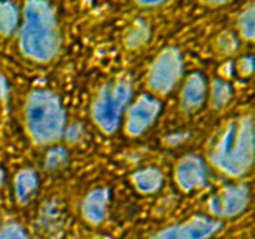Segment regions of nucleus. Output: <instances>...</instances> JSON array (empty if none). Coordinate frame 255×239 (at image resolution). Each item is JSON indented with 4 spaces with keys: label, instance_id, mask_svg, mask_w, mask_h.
Masks as SVG:
<instances>
[{
    "label": "nucleus",
    "instance_id": "1",
    "mask_svg": "<svg viewBox=\"0 0 255 239\" xmlns=\"http://www.w3.org/2000/svg\"><path fill=\"white\" fill-rule=\"evenodd\" d=\"M254 131L249 117L233 120L217 136L209 149L212 163L229 176H242L253 162Z\"/></svg>",
    "mask_w": 255,
    "mask_h": 239
},
{
    "label": "nucleus",
    "instance_id": "2",
    "mask_svg": "<svg viewBox=\"0 0 255 239\" xmlns=\"http://www.w3.org/2000/svg\"><path fill=\"white\" fill-rule=\"evenodd\" d=\"M20 46L27 57L36 61H49L57 54L60 34L54 10L47 2L29 1L25 4Z\"/></svg>",
    "mask_w": 255,
    "mask_h": 239
},
{
    "label": "nucleus",
    "instance_id": "3",
    "mask_svg": "<svg viewBox=\"0 0 255 239\" xmlns=\"http://www.w3.org/2000/svg\"><path fill=\"white\" fill-rule=\"evenodd\" d=\"M25 119L30 136L36 143H51L64 132V110L59 99L46 90H35L30 94Z\"/></svg>",
    "mask_w": 255,
    "mask_h": 239
},
{
    "label": "nucleus",
    "instance_id": "4",
    "mask_svg": "<svg viewBox=\"0 0 255 239\" xmlns=\"http://www.w3.org/2000/svg\"><path fill=\"white\" fill-rule=\"evenodd\" d=\"M131 80L125 76L117 77L100 90L92 107V115L97 126L105 132L116 129L122 110L131 96Z\"/></svg>",
    "mask_w": 255,
    "mask_h": 239
},
{
    "label": "nucleus",
    "instance_id": "5",
    "mask_svg": "<svg viewBox=\"0 0 255 239\" xmlns=\"http://www.w3.org/2000/svg\"><path fill=\"white\" fill-rule=\"evenodd\" d=\"M182 74V57L176 49H166L158 55L148 72V86L158 94H167Z\"/></svg>",
    "mask_w": 255,
    "mask_h": 239
},
{
    "label": "nucleus",
    "instance_id": "6",
    "mask_svg": "<svg viewBox=\"0 0 255 239\" xmlns=\"http://www.w3.org/2000/svg\"><path fill=\"white\" fill-rule=\"evenodd\" d=\"M249 201L248 187L229 186L214 194L209 201V209L219 217H232L241 213Z\"/></svg>",
    "mask_w": 255,
    "mask_h": 239
},
{
    "label": "nucleus",
    "instance_id": "7",
    "mask_svg": "<svg viewBox=\"0 0 255 239\" xmlns=\"http://www.w3.org/2000/svg\"><path fill=\"white\" fill-rule=\"evenodd\" d=\"M218 228V222L204 217H197L186 223L164 229L152 239H207L216 233Z\"/></svg>",
    "mask_w": 255,
    "mask_h": 239
},
{
    "label": "nucleus",
    "instance_id": "8",
    "mask_svg": "<svg viewBox=\"0 0 255 239\" xmlns=\"http://www.w3.org/2000/svg\"><path fill=\"white\" fill-rule=\"evenodd\" d=\"M159 111V104L148 95L139 97L127 112L126 129L132 136L143 133L152 124Z\"/></svg>",
    "mask_w": 255,
    "mask_h": 239
},
{
    "label": "nucleus",
    "instance_id": "9",
    "mask_svg": "<svg viewBox=\"0 0 255 239\" xmlns=\"http://www.w3.org/2000/svg\"><path fill=\"white\" fill-rule=\"evenodd\" d=\"M176 179L183 191L189 192L206 184L207 172L199 157L187 156L179 161L176 168Z\"/></svg>",
    "mask_w": 255,
    "mask_h": 239
},
{
    "label": "nucleus",
    "instance_id": "10",
    "mask_svg": "<svg viewBox=\"0 0 255 239\" xmlns=\"http://www.w3.org/2000/svg\"><path fill=\"white\" fill-rule=\"evenodd\" d=\"M207 85L203 76L199 74H193L188 77L182 91V102L184 109L196 110L203 104L206 97Z\"/></svg>",
    "mask_w": 255,
    "mask_h": 239
},
{
    "label": "nucleus",
    "instance_id": "11",
    "mask_svg": "<svg viewBox=\"0 0 255 239\" xmlns=\"http://www.w3.org/2000/svg\"><path fill=\"white\" fill-rule=\"evenodd\" d=\"M107 202H109V193L105 189H95L89 196L85 198L84 206V216L87 221L92 223H100L106 216Z\"/></svg>",
    "mask_w": 255,
    "mask_h": 239
},
{
    "label": "nucleus",
    "instance_id": "12",
    "mask_svg": "<svg viewBox=\"0 0 255 239\" xmlns=\"http://www.w3.org/2000/svg\"><path fill=\"white\" fill-rule=\"evenodd\" d=\"M37 188V176L31 169H22L15 178V193L21 203H26Z\"/></svg>",
    "mask_w": 255,
    "mask_h": 239
},
{
    "label": "nucleus",
    "instance_id": "13",
    "mask_svg": "<svg viewBox=\"0 0 255 239\" xmlns=\"http://www.w3.org/2000/svg\"><path fill=\"white\" fill-rule=\"evenodd\" d=\"M134 186L144 193L156 192L162 184V174L156 168H143L133 174Z\"/></svg>",
    "mask_w": 255,
    "mask_h": 239
},
{
    "label": "nucleus",
    "instance_id": "14",
    "mask_svg": "<svg viewBox=\"0 0 255 239\" xmlns=\"http://www.w3.org/2000/svg\"><path fill=\"white\" fill-rule=\"evenodd\" d=\"M17 24V11L10 2L0 4V32L9 35L14 31Z\"/></svg>",
    "mask_w": 255,
    "mask_h": 239
},
{
    "label": "nucleus",
    "instance_id": "15",
    "mask_svg": "<svg viewBox=\"0 0 255 239\" xmlns=\"http://www.w3.org/2000/svg\"><path fill=\"white\" fill-rule=\"evenodd\" d=\"M229 99H231V87L226 82L216 80L213 82V91H212L213 106L217 109H222L228 104Z\"/></svg>",
    "mask_w": 255,
    "mask_h": 239
},
{
    "label": "nucleus",
    "instance_id": "16",
    "mask_svg": "<svg viewBox=\"0 0 255 239\" xmlns=\"http://www.w3.org/2000/svg\"><path fill=\"white\" fill-rule=\"evenodd\" d=\"M239 25H241L242 34L244 37L252 40L254 37V5L252 4L246 11L242 14L239 19Z\"/></svg>",
    "mask_w": 255,
    "mask_h": 239
},
{
    "label": "nucleus",
    "instance_id": "17",
    "mask_svg": "<svg viewBox=\"0 0 255 239\" xmlns=\"http://www.w3.org/2000/svg\"><path fill=\"white\" fill-rule=\"evenodd\" d=\"M147 34H148V30H147L146 25L141 21L136 22L133 29L129 30V32L127 34V45L131 47L138 46L147 39Z\"/></svg>",
    "mask_w": 255,
    "mask_h": 239
},
{
    "label": "nucleus",
    "instance_id": "18",
    "mask_svg": "<svg viewBox=\"0 0 255 239\" xmlns=\"http://www.w3.org/2000/svg\"><path fill=\"white\" fill-rule=\"evenodd\" d=\"M67 158L66 152L62 148H54L52 151L49 152L46 157V166L49 168H57V167L61 166L62 163H65Z\"/></svg>",
    "mask_w": 255,
    "mask_h": 239
},
{
    "label": "nucleus",
    "instance_id": "19",
    "mask_svg": "<svg viewBox=\"0 0 255 239\" xmlns=\"http://www.w3.org/2000/svg\"><path fill=\"white\" fill-rule=\"evenodd\" d=\"M0 239H29L26 233L17 224H9L0 233Z\"/></svg>",
    "mask_w": 255,
    "mask_h": 239
},
{
    "label": "nucleus",
    "instance_id": "20",
    "mask_svg": "<svg viewBox=\"0 0 255 239\" xmlns=\"http://www.w3.org/2000/svg\"><path fill=\"white\" fill-rule=\"evenodd\" d=\"M242 70H243V72H246V74H249V72L253 70V61H252L251 57L243 59V61H242Z\"/></svg>",
    "mask_w": 255,
    "mask_h": 239
},
{
    "label": "nucleus",
    "instance_id": "21",
    "mask_svg": "<svg viewBox=\"0 0 255 239\" xmlns=\"http://www.w3.org/2000/svg\"><path fill=\"white\" fill-rule=\"evenodd\" d=\"M5 95H6V84L5 80L0 76V99H4Z\"/></svg>",
    "mask_w": 255,
    "mask_h": 239
}]
</instances>
